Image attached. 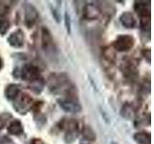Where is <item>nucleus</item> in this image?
<instances>
[{
  "label": "nucleus",
  "instance_id": "1",
  "mask_svg": "<svg viewBox=\"0 0 154 144\" xmlns=\"http://www.w3.org/2000/svg\"><path fill=\"white\" fill-rule=\"evenodd\" d=\"M47 86L53 93L70 94V80L65 73H53L49 76Z\"/></svg>",
  "mask_w": 154,
  "mask_h": 144
},
{
  "label": "nucleus",
  "instance_id": "7",
  "mask_svg": "<svg viewBox=\"0 0 154 144\" xmlns=\"http://www.w3.org/2000/svg\"><path fill=\"white\" fill-rule=\"evenodd\" d=\"M7 41L10 45L14 48H21L25 43V37L24 33L18 29V30L13 32L7 38Z\"/></svg>",
  "mask_w": 154,
  "mask_h": 144
},
{
  "label": "nucleus",
  "instance_id": "18",
  "mask_svg": "<svg viewBox=\"0 0 154 144\" xmlns=\"http://www.w3.org/2000/svg\"><path fill=\"white\" fill-rule=\"evenodd\" d=\"M10 28V21L7 18H0V35H6Z\"/></svg>",
  "mask_w": 154,
  "mask_h": 144
},
{
  "label": "nucleus",
  "instance_id": "8",
  "mask_svg": "<svg viewBox=\"0 0 154 144\" xmlns=\"http://www.w3.org/2000/svg\"><path fill=\"white\" fill-rule=\"evenodd\" d=\"M100 16V9L95 4H86L83 8V17L86 20H94Z\"/></svg>",
  "mask_w": 154,
  "mask_h": 144
},
{
  "label": "nucleus",
  "instance_id": "19",
  "mask_svg": "<svg viewBox=\"0 0 154 144\" xmlns=\"http://www.w3.org/2000/svg\"><path fill=\"white\" fill-rule=\"evenodd\" d=\"M11 118H12V114L9 112H2L0 114V130L6 127V125L8 124Z\"/></svg>",
  "mask_w": 154,
  "mask_h": 144
},
{
  "label": "nucleus",
  "instance_id": "9",
  "mask_svg": "<svg viewBox=\"0 0 154 144\" xmlns=\"http://www.w3.org/2000/svg\"><path fill=\"white\" fill-rule=\"evenodd\" d=\"M42 47L45 51H51L54 47V40L50 31L46 27L42 29Z\"/></svg>",
  "mask_w": 154,
  "mask_h": 144
},
{
  "label": "nucleus",
  "instance_id": "25",
  "mask_svg": "<svg viewBox=\"0 0 154 144\" xmlns=\"http://www.w3.org/2000/svg\"><path fill=\"white\" fill-rule=\"evenodd\" d=\"M111 144H117V143H116V142H112V143H111Z\"/></svg>",
  "mask_w": 154,
  "mask_h": 144
},
{
  "label": "nucleus",
  "instance_id": "3",
  "mask_svg": "<svg viewBox=\"0 0 154 144\" xmlns=\"http://www.w3.org/2000/svg\"><path fill=\"white\" fill-rule=\"evenodd\" d=\"M135 44V40L130 35H119L113 43L114 48L119 52H127L131 50Z\"/></svg>",
  "mask_w": 154,
  "mask_h": 144
},
{
  "label": "nucleus",
  "instance_id": "5",
  "mask_svg": "<svg viewBox=\"0 0 154 144\" xmlns=\"http://www.w3.org/2000/svg\"><path fill=\"white\" fill-rule=\"evenodd\" d=\"M24 24L26 27L31 28L36 23L38 18V13L33 5L29 3H24Z\"/></svg>",
  "mask_w": 154,
  "mask_h": 144
},
{
  "label": "nucleus",
  "instance_id": "24",
  "mask_svg": "<svg viewBox=\"0 0 154 144\" xmlns=\"http://www.w3.org/2000/svg\"><path fill=\"white\" fill-rule=\"evenodd\" d=\"M2 66H3V62H2V60H1V58H0V69L2 68Z\"/></svg>",
  "mask_w": 154,
  "mask_h": 144
},
{
  "label": "nucleus",
  "instance_id": "12",
  "mask_svg": "<svg viewBox=\"0 0 154 144\" xmlns=\"http://www.w3.org/2000/svg\"><path fill=\"white\" fill-rule=\"evenodd\" d=\"M119 21L122 24V26L127 29H133L136 26V19H135L133 14L130 12H124L120 14Z\"/></svg>",
  "mask_w": 154,
  "mask_h": 144
},
{
  "label": "nucleus",
  "instance_id": "14",
  "mask_svg": "<svg viewBox=\"0 0 154 144\" xmlns=\"http://www.w3.org/2000/svg\"><path fill=\"white\" fill-rule=\"evenodd\" d=\"M120 114H122V116L124 117L125 119L130 120V119H133L135 117L136 112H135V109L133 108L132 105L126 103L122 107V110H120Z\"/></svg>",
  "mask_w": 154,
  "mask_h": 144
},
{
  "label": "nucleus",
  "instance_id": "23",
  "mask_svg": "<svg viewBox=\"0 0 154 144\" xmlns=\"http://www.w3.org/2000/svg\"><path fill=\"white\" fill-rule=\"evenodd\" d=\"M51 13H52V16H53V17H54V19L56 20V22L59 23V22H60V19H61V16H60L59 12H58L56 9L51 8Z\"/></svg>",
  "mask_w": 154,
  "mask_h": 144
},
{
  "label": "nucleus",
  "instance_id": "17",
  "mask_svg": "<svg viewBox=\"0 0 154 144\" xmlns=\"http://www.w3.org/2000/svg\"><path fill=\"white\" fill-rule=\"evenodd\" d=\"M45 81L40 78V79L32 82V83H30V89L32 91H34L35 93H41L43 88H45Z\"/></svg>",
  "mask_w": 154,
  "mask_h": 144
},
{
  "label": "nucleus",
  "instance_id": "20",
  "mask_svg": "<svg viewBox=\"0 0 154 144\" xmlns=\"http://www.w3.org/2000/svg\"><path fill=\"white\" fill-rule=\"evenodd\" d=\"M65 26H66V32L69 35H70L71 33V19H70V16H69V14L66 13L65 14Z\"/></svg>",
  "mask_w": 154,
  "mask_h": 144
},
{
  "label": "nucleus",
  "instance_id": "11",
  "mask_svg": "<svg viewBox=\"0 0 154 144\" xmlns=\"http://www.w3.org/2000/svg\"><path fill=\"white\" fill-rule=\"evenodd\" d=\"M7 131L11 136H21L24 133L23 124L21 123L20 120L14 119L13 121L10 122V124L8 125Z\"/></svg>",
  "mask_w": 154,
  "mask_h": 144
},
{
  "label": "nucleus",
  "instance_id": "21",
  "mask_svg": "<svg viewBox=\"0 0 154 144\" xmlns=\"http://www.w3.org/2000/svg\"><path fill=\"white\" fill-rule=\"evenodd\" d=\"M9 13V7L8 5L3 4L2 2H0V18L5 16Z\"/></svg>",
  "mask_w": 154,
  "mask_h": 144
},
{
  "label": "nucleus",
  "instance_id": "10",
  "mask_svg": "<svg viewBox=\"0 0 154 144\" xmlns=\"http://www.w3.org/2000/svg\"><path fill=\"white\" fill-rule=\"evenodd\" d=\"M134 10L140 18L144 16H150V4L144 1H136L134 4Z\"/></svg>",
  "mask_w": 154,
  "mask_h": 144
},
{
  "label": "nucleus",
  "instance_id": "16",
  "mask_svg": "<svg viewBox=\"0 0 154 144\" xmlns=\"http://www.w3.org/2000/svg\"><path fill=\"white\" fill-rule=\"evenodd\" d=\"M82 136H83V138L85 139V141H94L95 140V133L93 129L89 126H86L83 129V132H82Z\"/></svg>",
  "mask_w": 154,
  "mask_h": 144
},
{
  "label": "nucleus",
  "instance_id": "15",
  "mask_svg": "<svg viewBox=\"0 0 154 144\" xmlns=\"http://www.w3.org/2000/svg\"><path fill=\"white\" fill-rule=\"evenodd\" d=\"M134 140L139 144H150L151 136L150 134L146 132H139L134 134Z\"/></svg>",
  "mask_w": 154,
  "mask_h": 144
},
{
  "label": "nucleus",
  "instance_id": "2",
  "mask_svg": "<svg viewBox=\"0 0 154 144\" xmlns=\"http://www.w3.org/2000/svg\"><path fill=\"white\" fill-rule=\"evenodd\" d=\"M33 107V99L27 93H19L14 100V109L20 114H25Z\"/></svg>",
  "mask_w": 154,
  "mask_h": 144
},
{
  "label": "nucleus",
  "instance_id": "22",
  "mask_svg": "<svg viewBox=\"0 0 154 144\" xmlns=\"http://www.w3.org/2000/svg\"><path fill=\"white\" fill-rule=\"evenodd\" d=\"M143 56L148 64H150L151 62V51H150V49H144L143 51Z\"/></svg>",
  "mask_w": 154,
  "mask_h": 144
},
{
  "label": "nucleus",
  "instance_id": "4",
  "mask_svg": "<svg viewBox=\"0 0 154 144\" xmlns=\"http://www.w3.org/2000/svg\"><path fill=\"white\" fill-rule=\"evenodd\" d=\"M20 77L21 79L27 82H32L36 81L41 78V70L38 66L33 65V64H25L20 70Z\"/></svg>",
  "mask_w": 154,
  "mask_h": 144
},
{
  "label": "nucleus",
  "instance_id": "13",
  "mask_svg": "<svg viewBox=\"0 0 154 144\" xmlns=\"http://www.w3.org/2000/svg\"><path fill=\"white\" fill-rule=\"evenodd\" d=\"M20 93V88L19 86L17 84H10L6 86L4 91L5 97L6 99L10 100V101H14L17 97V95Z\"/></svg>",
  "mask_w": 154,
  "mask_h": 144
},
{
  "label": "nucleus",
  "instance_id": "6",
  "mask_svg": "<svg viewBox=\"0 0 154 144\" xmlns=\"http://www.w3.org/2000/svg\"><path fill=\"white\" fill-rule=\"evenodd\" d=\"M58 104H59L60 108L66 112L76 113V112H80L82 110L81 105L73 98L59 99L58 100Z\"/></svg>",
  "mask_w": 154,
  "mask_h": 144
}]
</instances>
